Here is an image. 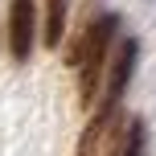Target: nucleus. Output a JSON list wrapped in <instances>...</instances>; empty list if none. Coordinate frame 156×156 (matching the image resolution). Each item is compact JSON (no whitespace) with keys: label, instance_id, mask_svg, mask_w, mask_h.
Masks as SVG:
<instances>
[{"label":"nucleus","instance_id":"nucleus-1","mask_svg":"<svg viewBox=\"0 0 156 156\" xmlns=\"http://www.w3.org/2000/svg\"><path fill=\"white\" fill-rule=\"evenodd\" d=\"M115 29H119V16L115 12H103V16H90L78 33V41L70 45V66L78 70V103L82 107H94V94H99V82H103V66H107V49L115 41Z\"/></svg>","mask_w":156,"mask_h":156},{"label":"nucleus","instance_id":"nucleus-2","mask_svg":"<svg viewBox=\"0 0 156 156\" xmlns=\"http://www.w3.org/2000/svg\"><path fill=\"white\" fill-rule=\"evenodd\" d=\"M37 33V0H12L8 8V54L12 62H29Z\"/></svg>","mask_w":156,"mask_h":156},{"label":"nucleus","instance_id":"nucleus-3","mask_svg":"<svg viewBox=\"0 0 156 156\" xmlns=\"http://www.w3.org/2000/svg\"><path fill=\"white\" fill-rule=\"evenodd\" d=\"M136 58H140L136 37H123L115 62H111V78H107V90H103V103H99V107H119V99H123L127 82H132V74H136Z\"/></svg>","mask_w":156,"mask_h":156},{"label":"nucleus","instance_id":"nucleus-4","mask_svg":"<svg viewBox=\"0 0 156 156\" xmlns=\"http://www.w3.org/2000/svg\"><path fill=\"white\" fill-rule=\"evenodd\" d=\"M119 127H123L119 107H99V111H94V119L86 123L82 140H78V156H99L103 144H107L111 136H119Z\"/></svg>","mask_w":156,"mask_h":156},{"label":"nucleus","instance_id":"nucleus-5","mask_svg":"<svg viewBox=\"0 0 156 156\" xmlns=\"http://www.w3.org/2000/svg\"><path fill=\"white\" fill-rule=\"evenodd\" d=\"M66 12H70V0H45V45H49V49L62 45Z\"/></svg>","mask_w":156,"mask_h":156},{"label":"nucleus","instance_id":"nucleus-6","mask_svg":"<svg viewBox=\"0 0 156 156\" xmlns=\"http://www.w3.org/2000/svg\"><path fill=\"white\" fill-rule=\"evenodd\" d=\"M140 148H144V123L140 119H127L119 127V136H115V144H111L107 156H140Z\"/></svg>","mask_w":156,"mask_h":156}]
</instances>
